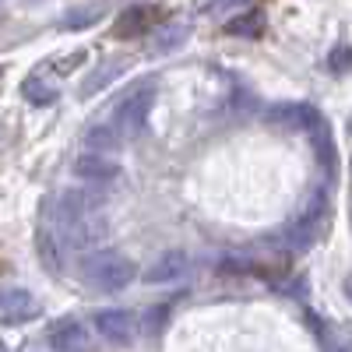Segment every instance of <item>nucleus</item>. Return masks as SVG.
<instances>
[{
	"label": "nucleus",
	"instance_id": "nucleus-5",
	"mask_svg": "<svg viewBox=\"0 0 352 352\" xmlns=\"http://www.w3.org/2000/svg\"><path fill=\"white\" fill-rule=\"evenodd\" d=\"M264 120H268L272 127H282V131H320V127H324L320 113L310 102H282V106H272Z\"/></svg>",
	"mask_w": 352,
	"mask_h": 352
},
{
	"label": "nucleus",
	"instance_id": "nucleus-19",
	"mask_svg": "<svg viewBox=\"0 0 352 352\" xmlns=\"http://www.w3.org/2000/svg\"><path fill=\"white\" fill-rule=\"evenodd\" d=\"M78 64H85V53H81V50H78V53H71V56H67V60H64V56H60V60H50V67H53V71H60V74H67V71H74Z\"/></svg>",
	"mask_w": 352,
	"mask_h": 352
},
{
	"label": "nucleus",
	"instance_id": "nucleus-20",
	"mask_svg": "<svg viewBox=\"0 0 352 352\" xmlns=\"http://www.w3.org/2000/svg\"><path fill=\"white\" fill-rule=\"evenodd\" d=\"M102 14V8H85V11H78V14H67V28H78L81 25V18H99ZM88 25V21H85Z\"/></svg>",
	"mask_w": 352,
	"mask_h": 352
},
{
	"label": "nucleus",
	"instance_id": "nucleus-8",
	"mask_svg": "<svg viewBox=\"0 0 352 352\" xmlns=\"http://www.w3.org/2000/svg\"><path fill=\"white\" fill-rule=\"evenodd\" d=\"M324 204H314L310 212H303L296 222H292L289 229H285V247L289 250H307V247H314V240L320 236V229H324Z\"/></svg>",
	"mask_w": 352,
	"mask_h": 352
},
{
	"label": "nucleus",
	"instance_id": "nucleus-11",
	"mask_svg": "<svg viewBox=\"0 0 352 352\" xmlns=\"http://www.w3.org/2000/svg\"><path fill=\"white\" fill-rule=\"evenodd\" d=\"M155 18H159V11H155V8H148V4H138V8H127V11L120 14V21H116V28H113V32L120 36V39H134V36H148L152 28H155Z\"/></svg>",
	"mask_w": 352,
	"mask_h": 352
},
{
	"label": "nucleus",
	"instance_id": "nucleus-2",
	"mask_svg": "<svg viewBox=\"0 0 352 352\" xmlns=\"http://www.w3.org/2000/svg\"><path fill=\"white\" fill-rule=\"evenodd\" d=\"M81 282L96 292H120L138 278V264L120 250H88L78 261Z\"/></svg>",
	"mask_w": 352,
	"mask_h": 352
},
{
	"label": "nucleus",
	"instance_id": "nucleus-18",
	"mask_svg": "<svg viewBox=\"0 0 352 352\" xmlns=\"http://www.w3.org/2000/svg\"><path fill=\"white\" fill-rule=\"evenodd\" d=\"M328 67H331L335 74H345V71L352 67V46H345V43H342V46H335V50H331V56H328Z\"/></svg>",
	"mask_w": 352,
	"mask_h": 352
},
{
	"label": "nucleus",
	"instance_id": "nucleus-7",
	"mask_svg": "<svg viewBox=\"0 0 352 352\" xmlns=\"http://www.w3.org/2000/svg\"><path fill=\"white\" fill-rule=\"evenodd\" d=\"M74 173L81 176L85 184L106 187V184H116V180H120V162H113V159L102 155V152H85V155L74 159Z\"/></svg>",
	"mask_w": 352,
	"mask_h": 352
},
{
	"label": "nucleus",
	"instance_id": "nucleus-15",
	"mask_svg": "<svg viewBox=\"0 0 352 352\" xmlns=\"http://www.w3.org/2000/svg\"><path fill=\"white\" fill-rule=\"evenodd\" d=\"M229 36H261L264 32V14L261 11H250V14H240L226 25Z\"/></svg>",
	"mask_w": 352,
	"mask_h": 352
},
{
	"label": "nucleus",
	"instance_id": "nucleus-6",
	"mask_svg": "<svg viewBox=\"0 0 352 352\" xmlns=\"http://www.w3.org/2000/svg\"><path fill=\"white\" fill-rule=\"evenodd\" d=\"M194 268V261L187 250H166L159 254L148 268H144V282L148 285H166V282H184Z\"/></svg>",
	"mask_w": 352,
	"mask_h": 352
},
{
	"label": "nucleus",
	"instance_id": "nucleus-3",
	"mask_svg": "<svg viewBox=\"0 0 352 352\" xmlns=\"http://www.w3.org/2000/svg\"><path fill=\"white\" fill-rule=\"evenodd\" d=\"M152 102H155V78H144V81L131 85L113 106V134L120 141L141 138V131L148 127Z\"/></svg>",
	"mask_w": 352,
	"mask_h": 352
},
{
	"label": "nucleus",
	"instance_id": "nucleus-4",
	"mask_svg": "<svg viewBox=\"0 0 352 352\" xmlns=\"http://www.w3.org/2000/svg\"><path fill=\"white\" fill-rule=\"evenodd\" d=\"M92 324H96L99 338H106L109 345H134V338H138V317L131 310H120V307L99 310L92 317Z\"/></svg>",
	"mask_w": 352,
	"mask_h": 352
},
{
	"label": "nucleus",
	"instance_id": "nucleus-1",
	"mask_svg": "<svg viewBox=\"0 0 352 352\" xmlns=\"http://www.w3.org/2000/svg\"><path fill=\"white\" fill-rule=\"evenodd\" d=\"M56 229H60V240L74 250L99 247L113 232L106 197L99 190H88V187L64 190L60 201H56Z\"/></svg>",
	"mask_w": 352,
	"mask_h": 352
},
{
	"label": "nucleus",
	"instance_id": "nucleus-16",
	"mask_svg": "<svg viewBox=\"0 0 352 352\" xmlns=\"http://www.w3.org/2000/svg\"><path fill=\"white\" fill-rule=\"evenodd\" d=\"M36 247H39V257H43V264H46V268H50L53 275L64 268V264H60V257H56V243H53V236H50L46 229H39V232H36Z\"/></svg>",
	"mask_w": 352,
	"mask_h": 352
},
{
	"label": "nucleus",
	"instance_id": "nucleus-24",
	"mask_svg": "<svg viewBox=\"0 0 352 352\" xmlns=\"http://www.w3.org/2000/svg\"><path fill=\"white\" fill-rule=\"evenodd\" d=\"M0 352H8V349H4V342H0Z\"/></svg>",
	"mask_w": 352,
	"mask_h": 352
},
{
	"label": "nucleus",
	"instance_id": "nucleus-21",
	"mask_svg": "<svg viewBox=\"0 0 352 352\" xmlns=\"http://www.w3.org/2000/svg\"><path fill=\"white\" fill-rule=\"evenodd\" d=\"M229 0H201V11H222Z\"/></svg>",
	"mask_w": 352,
	"mask_h": 352
},
{
	"label": "nucleus",
	"instance_id": "nucleus-12",
	"mask_svg": "<svg viewBox=\"0 0 352 352\" xmlns=\"http://www.w3.org/2000/svg\"><path fill=\"white\" fill-rule=\"evenodd\" d=\"M127 67H131V60H127V56H124V60H120V56H116V60H106L99 71H92V78H88V81L81 85V99L96 96V92H102V88H106L113 78H120Z\"/></svg>",
	"mask_w": 352,
	"mask_h": 352
},
{
	"label": "nucleus",
	"instance_id": "nucleus-10",
	"mask_svg": "<svg viewBox=\"0 0 352 352\" xmlns=\"http://www.w3.org/2000/svg\"><path fill=\"white\" fill-rule=\"evenodd\" d=\"M50 345L56 352H92V335H88V328L81 324V320L64 317V320H53Z\"/></svg>",
	"mask_w": 352,
	"mask_h": 352
},
{
	"label": "nucleus",
	"instance_id": "nucleus-23",
	"mask_svg": "<svg viewBox=\"0 0 352 352\" xmlns=\"http://www.w3.org/2000/svg\"><path fill=\"white\" fill-rule=\"evenodd\" d=\"M338 352H352V345H345V349H338Z\"/></svg>",
	"mask_w": 352,
	"mask_h": 352
},
{
	"label": "nucleus",
	"instance_id": "nucleus-14",
	"mask_svg": "<svg viewBox=\"0 0 352 352\" xmlns=\"http://www.w3.org/2000/svg\"><path fill=\"white\" fill-rule=\"evenodd\" d=\"M187 36H190L187 25H166V28H159V32L152 36V46H155V53H169L176 46H184Z\"/></svg>",
	"mask_w": 352,
	"mask_h": 352
},
{
	"label": "nucleus",
	"instance_id": "nucleus-13",
	"mask_svg": "<svg viewBox=\"0 0 352 352\" xmlns=\"http://www.w3.org/2000/svg\"><path fill=\"white\" fill-rule=\"evenodd\" d=\"M21 96H25L28 102H36V106H46V102H53V99H56V88H53L43 74H32V78H25Z\"/></svg>",
	"mask_w": 352,
	"mask_h": 352
},
{
	"label": "nucleus",
	"instance_id": "nucleus-22",
	"mask_svg": "<svg viewBox=\"0 0 352 352\" xmlns=\"http://www.w3.org/2000/svg\"><path fill=\"white\" fill-rule=\"evenodd\" d=\"M345 292H349V296H352V278H349V282H345Z\"/></svg>",
	"mask_w": 352,
	"mask_h": 352
},
{
	"label": "nucleus",
	"instance_id": "nucleus-17",
	"mask_svg": "<svg viewBox=\"0 0 352 352\" xmlns=\"http://www.w3.org/2000/svg\"><path fill=\"white\" fill-rule=\"evenodd\" d=\"M85 144H88V148H92V152H109V148H116V144H120V138H116L109 127H92V131H88L85 134Z\"/></svg>",
	"mask_w": 352,
	"mask_h": 352
},
{
	"label": "nucleus",
	"instance_id": "nucleus-9",
	"mask_svg": "<svg viewBox=\"0 0 352 352\" xmlns=\"http://www.w3.org/2000/svg\"><path fill=\"white\" fill-rule=\"evenodd\" d=\"M39 314V303L28 289H0V320L4 324H25V320H32Z\"/></svg>",
	"mask_w": 352,
	"mask_h": 352
}]
</instances>
